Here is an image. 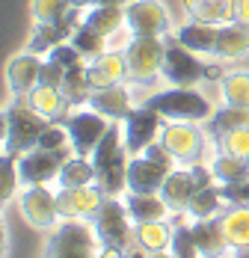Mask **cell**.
<instances>
[{
	"mask_svg": "<svg viewBox=\"0 0 249 258\" xmlns=\"http://www.w3.org/2000/svg\"><path fill=\"white\" fill-rule=\"evenodd\" d=\"M92 226L98 232L104 255H134V252L146 255L137 240V223L131 220L125 202H119L116 196H107L104 208L92 217Z\"/></svg>",
	"mask_w": 249,
	"mask_h": 258,
	"instance_id": "6da1fadb",
	"label": "cell"
},
{
	"mask_svg": "<svg viewBox=\"0 0 249 258\" xmlns=\"http://www.w3.org/2000/svg\"><path fill=\"white\" fill-rule=\"evenodd\" d=\"M92 163H95V172H98V184L107 196H122L128 190V163L131 155L125 149V134L122 125L113 122L110 131L101 137V143L92 152Z\"/></svg>",
	"mask_w": 249,
	"mask_h": 258,
	"instance_id": "7a4b0ae2",
	"label": "cell"
},
{
	"mask_svg": "<svg viewBox=\"0 0 249 258\" xmlns=\"http://www.w3.org/2000/svg\"><path fill=\"white\" fill-rule=\"evenodd\" d=\"M50 125L48 116H42L39 110H33L30 104L21 101L9 104L3 110V152L6 155H24L30 149L39 146L42 131Z\"/></svg>",
	"mask_w": 249,
	"mask_h": 258,
	"instance_id": "3957f363",
	"label": "cell"
},
{
	"mask_svg": "<svg viewBox=\"0 0 249 258\" xmlns=\"http://www.w3.org/2000/svg\"><path fill=\"white\" fill-rule=\"evenodd\" d=\"M175 160L163 143H151L143 155H134L128 163V190L134 193H160L166 175L175 169Z\"/></svg>",
	"mask_w": 249,
	"mask_h": 258,
	"instance_id": "277c9868",
	"label": "cell"
},
{
	"mask_svg": "<svg viewBox=\"0 0 249 258\" xmlns=\"http://www.w3.org/2000/svg\"><path fill=\"white\" fill-rule=\"evenodd\" d=\"M149 107H154L163 119H172V122H205L211 119V101L196 92L193 86H169L163 92H154L149 95Z\"/></svg>",
	"mask_w": 249,
	"mask_h": 258,
	"instance_id": "5b68a950",
	"label": "cell"
},
{
	"mask_svg": "<svg viewBox=\"0 0 249 258\" xmlns=\"http://www.w3.org/2000/svg\"><path fill=\"white\" fill-rule=\"evenodd\" d=\"M98 232L95 226L83 223V217L75 220H63V226H53L48 237V246H45V255L53 258H86L101 252L98 249Z\"/></svg>",
	"mask_w": 249,
	"mask_h": 258,
	"instance_id": "8992f818",
	"label": "cell"
},
{
	"mask_svg": "<svg viewBox=\"0 0 249 258\" xmlns=\"http://www.w3.org/2000/svg\"><path fill=\"white\" fill-rule=\"evenodd\" d=\"M125 59H128V78L134 83H151L157 75H163L166 62L163 36H131L125 45Z\"/></svg>",
	"mask_w": 249,
	"mask_h": 258,
	"instance_id": "52a82bcc",
	"label": "cell"
},
{
	"mask_svg": "<svg viewBox=\"0 0 249 258\" xmlns=\"http://www.w3.org/2000/svg\"><path fill=\"white\" fill-rule=\"evenodd\" d=\"M63 125H66V131H69V140H72L75 155L89 157L92 152H95V146L101 143V137L110 131L113 119L101 116L98 110H92V107L86 104V107H77Z\"/></svg>",
	"mask_w": 249,
	"mask_h": 258,
	"instance_id": "ba28073f",
	"label": "cell"
},
{
	"mask_svg": "<svg viewBox=\"0 0 249 258\" xmlns=\"http://www.w3.org/2000/svg\"><path fill=\"white\" fill-rule=\"evenodd\" d=\"M122 134H125V149H128V155H143L146 149H149L151 143L157 140V134L163 128V116L149 107V104H143V107H134L128 116L122 119Z\"/></svg>",
	"mask_w": 249,
	"mask_h": 258,
	"instance_id": "9c48e42d",
	"label": "cell"
},
{
	"mask_svg": "<svg viewBox=\"0 0 249 258\" xmlns=\"http://www.w3.org/2000/svg\"><path fill=\"white\" fill-rule=\"evenodd\" d=\"M160 143L169 149V155L181 163V166H193L202 157L205 149V134L196 128V122H163L160 128Z\"/></svg>",
	"mask_w": 249,
	"mask_h": 258,
	"instance_id": "30bf717a",
	"label": "cell"
},
{
	"mask_svg": "<svg viewBox=\"0 0 249 258\" xmlns=\"http://www.w3.org/2000/svg\"><path fill=\"white\" fill-rule=\"evenodd\" d=\"M125 27L131 36H166L172 18L160 0H131L125 6Z\"/></svg>",
	"mask_w": 249,
	"mask_h": 258,
	"instance_id": "8fae6325",
	"label": "cell"
},
{
	"mask_svg": "<svg viewBox=\"0 0 249 258\" xmlns=\"http://www.w3.org/2000/svg\"><path fill=\"white\" fill-rule=\"evenodd\" d=\"M18 208H21V217L36 232H50L59 223L56 193H50L45 184H27V190L18 196Z\"/></svg>",
	"mask_w": 249,
	"mask_h": 258,
	"instance_id": "7c38bea8",
	"label": "cell"
},
{
	"mask_svg": "<svg viewBox=\"0 0 249 258\" xmlns=\"http://www.w3.org/2000/svg\"><path fill=\"white\" fill-rule=\"evenodd\" d=\"M75 152H48V149H30L24 155H18V172L21 184H48L59 175L63 163Z\"/></svg>",
	"mask_w": 249,
	"mask_h": 258,
	"instance_id": "4fadbf2b",
	"label": "cell"
},
{
	"mask_svg": "<svg viewBox=\"0 0 249 258\" xmlns=\"http://www.w3.org/2000/svg\"><path fill=\"white\" fill-rule=\"evenodd\" d=\"M163 78H166L169 86H196V83L205 80V62L175 39V45H166Z\"/></svg>",
	"mask_w": 249,
	"mask_h": 258,
	"instance_id": "5bb4252c",
	"label": "cell"
},
{
	"mask_svg": "<svg viewBox=\"0 0 249 258\" xmlns=\"http://www.w3.org/2000/svg\"><path fill=\"white\" fill-rule=\"evenodd\" d=\"M86 72H89V83L92 89H104V86H116L128 80V59L125 51H104L92 59H86Z\"/></svg>",
	"mask_w": 249,
	"mask_h": 258,
	"instance_id": "9a60e30c",
	"label": "cell"
},
{
	"mask_svg": "<svg viewBox=\"0 0 249 258\" xmlns=\"http://www.w3.org/2000/svg\"><path fill=\"white\" fill-rule=\"evenodd\" d=\"M42 66H45V59H39V53H18V56H12L9 59V66H6V80H9V89L21 98L27 95L30 89H36L39 83H42Z\"/></svg>",
	"mask_w": 249,
	"mask_h": 258,
	"instance_id": "2e32d148",
	"label": "cell"
},
{
	"mask_svg": "<svg viewBox=\"0 0 249 258\" xmlns=\"http://www.w3.org/2000/svg\"><path fill=\"white\" fill-rule=\"evenodd\" d=\"M196 187H202V184L196 178V172H193V166H184V169H172L166 175L163 187H160V196L166 199V205L172 211H187L190 196L196 193Z\"/></svg>",
	"mask_w": 249,
	"mask_h": 258,
	"instance_id": "e0dca14e",
	"label": "cell"
},
{
	"mask_svg": "<svg viewBox=\"0 0 249 258\" xmlns=\"http://www.w3.org/2000/svg\"><path fill=\"white\" fill-rule=\"evenodd\" d=\"M33 110H39L42 116H48L50 122L53 119H59V122H66L72 113V104L66 101V95H63V89L59 86H50V83H39L36 89H30L27 95H21Z\"/></svg>",
	"mask_w": 249,
	"mask_h": 258,
	"instance_id": "ac0fdd59",
	"label": "cell"
},
{
	"mask_svg": "<svg viewBox=\"0 0 249 258\" xmlns=\"http://www.w3.org/2000/svg\"><path fill=\"white\" fill-rule=\"evenodd\" d=\"M125 208L131 214L134 223H151V220H169L172 208L166 205V199L160 193H134L125 190Z\"/></svg>",
	"mask_w": 249,
	"mask_h": 258,
	"instance_id": "d6986e66",
	"label": "cell"
},
{
	"mask_svg": "<svg viewBox=\"0 0 249 258\" xmlns=\"http://www.w3.org/2000/svg\"><path fill=\"white\" fill-rule=\"evenodd\" d=\"M217 36H220V24H211L202 18H193V21H187L175 30V39L193 53H214Z\"/></svg>",
	"mask_w": 249,
	"mask_h": 258,
	"instance_id": "ffe728a7",
	"label": "cell"
},
{
	"mask_svg": "<svg viewBox=\"0 0 249 258\" xmlns=\"http://www.w3.org/2000/svg\"><path fill=\"white\" fill-rule=\"evenodd\" d=\"M220 226L228 249H234L237 255L249 249V205H228L220 214Z\"/></svg>",
	"mask_w": 249,
	"mask_h": 258,
	"instance_id": "44dd1931",
	"label": "cell"
},
{
	"mask_svg": "<svg viewBox=\"0 0 249 258\" xmlns=\"http://www.w3.org/2000/svg\"><path fill=\"white\" fill-rule=\"evenodd\" d=\"M89 107L98 110L101 116L113 119V122L125 119V116L134 110V107H131V92L125 89L122 83H116V86H104V89H92V95H89Z\"/></svg>",
	"mask_w": 249,
	"mask_h": 258,
	"instance_id": "7402d4cb",
	"label": "cell"
},
{
	"mask_svg": "<svg viewBox=\"0 0 249 258\" xmlns=\"http://www.w3.org/2000/svg\"><path fill=\"white\" fill-rule=\"evenodd\" d=\"M246 53H249V24H240V21H225V24H220L214 56L217 59H240Z\"/></svg>",
	"mask_w": 249,
	"mask_h": 258,
	"instance_id": "603a6c76",
	"label": "cell"
},
{
	"mask_svg": "<svg viewBox=\"0 0 249 258\" xmlns=\"http://www.w3.org/2000/svg\"><path fill=\"white\" fill-rule=\"evenodd\" d=\"M137 240L146 255H163L172 246V226L166 220H151V223H137Z\"/></svg>",
	"mask_w": 249,
	"mask_h": 258,
	"instance_id": "cb8c5ba5",
	"label": "cell"
},
{
	"mask_svg": "<svg viewBox=\"0 0 249 258\" xmlns=\"http://www.w3.org/2000/svg\"><path fill=\"white\" fill-rule=\"evenodd\" d=\"M83 24H89L92 30L104 33L107 39H113L125 27V6H113V3H95L92 9L83 12Z\"/></svg>",
	"mask_w": 249,
	"mask_h": 258,
	"instance_id": "d4e9b609",
	"label": "cell"
},
{
	"mask_svg": "<svg viewBox=\"0 0 249 258\" xmlns=\"http://www.w3.org/2000/svg\"><path fill=\"white\" fill-rule=\"evenodd\" d=\"M193 234H196V243H199L202 255H223L225 249H228L223 226H220V214H217V217L196 220V223H193Z\"/></svg>",
	"mask_w": 249,
	"mask_h": 258,
	"instance_id": "484cf974",
	"label": "cell"
},
{
	"mask_svg": "<svg viewBox=\"0 0 249 258\" xmlns=\"http://www.w3.org/2000/svg\"><path fill=\"white\" fill-rule=\"evenodd\" d=\"M56 181H59V187H66V190H75V187H83V184L98 181V172H95L92 157L72 155L66 163H63V169H59Z\"/></svg>",
	"mask_w": 249,
	"mask_h": 258,
	"instance_id": "4316f807",
	"label": "cell"
},
{
	"mask_svg": "<svg viewBox=\"0 0 249 258\" xmlns=\"http://www.w3.org/2000/svg\"><path fill=\"white\" fill-rule=\"evenodd\" d=\"M63 95L72 107H86L89 104V95H92V83H89V72H86V59L72 66L63 78Z\"/></svg>",
	"mask_w": 249,
	"mask_h": 258,
	"instance_id": "83f0119b",
	"label": "cell"
},
{
	"mask_svg": "<svg viewBox=\"0 0 249 258\" xmlns=\"http://www.w3.org/2000/svg\"><path fill=\"white\" fill-rule=\"evenodd\" d=\"M223 205H225L223 190H220L217 184H202V187H196V193L190 196L187 214H190L193 220H205V217H217Z\"/></svg>",
	"mask_w": 249,
	"mask_h": 258,
	"instance_id": "f1b7e54d",
	"label": "cell"
},
{
	"mask_svg": "<svg viewBox=\"0 0 249 258\" xmlns=\"http://www.w3.org/2000/svg\"><path fill=\"white\" fill-rule=\"evenodd\" d=\"M249 125V107H237V104H223L217 113H211V119H208V134L217 140V137H223L225 131H234V128H243Z\"/></svg>",
	"mask_w": 249,
	"mask_h": 258,
	"instance_id": "f546056e",
	"label": "cell"
},
{
	"mask_svg": "<svg viewBox=\"0 0 249 258\" xmlns=\"http://www.w3.org/2000/svg\"><path fill=\"white\" fill-rule=\"evenodd\" d=\"M181 3L193 18H202V21H211V24L234 21V6L228 0H181Z\"/></svg>",
	"mask_w": 249,
	"mask_h": 258,
	"instance_id": "4dcf8cb0",
	"label": "cell"
},
{
	"mask_svg": "<svg viewBox=\"0 0 249 258\" xmlns=\"http://www.w3.org/2000/svg\"><path fill=\"white\" fill-rule=\"evenodd\" d=\"M69 193H72L75 214H77V217H83V220H92L101 208H104V202H107V193L101 190L98 181L83 184V187H75V190H69Z\"/></svg>",
	"mask_w": 249,
	"mask_h": 258,
	"instance_id": "1f68e13d",
	"label": "cell"
},
{
	"mask_svg": "<svg viewBox=\"0 0 249 258\" xmlns=\"http://www.w3.org/2000/svg\"><path fill=\"white\" fill-rule=\"evenodd\" d=\"M211 169H214L217 184H237V181L249 178V160L246 157H234V155H225V152H220V155L214 157Z\"/></svg>",
	"mask_w": 249,
	"mask_h": 258,
	"instance_id": "d6a6232c",
	"label": "cell"
},
{
	"mask_svg": "<svg viewBox=\"0 0 249 258\" xmlns=\"http://www.w3.org/2000/svg\"><path fill=\"white\" fill-rule=\"evenodd\" d=\"M220 92H223V101L225 104L249 107V72H246V69L228 72V75L220 80Z\"/></svg>",
	"mask_w": 249,
	"mask_h": 258,
	"instance_id": "836d02e7",
	"label": "cell"
},
{
	"mask_svg": "<svg viewBox=\"0 0 249 258\" xmlns=\"http://www.w3.org/2000/svg\"><path fill=\"white\" fill-rule=\"evenodd\" d=\"M72 45H75L86 59H92V56H98V53L110 51V48H107V36L98 33V30H92L89 24H80L75 33H72Z\"/></svg>",
	"mask_w": 249,
	"mask_h": 258,
	"instance_id": "e575fe53",
	"label": "cell"
},
{
	"mask_svg": "<svg viewBox=\"0 0 249 258\" xmlns=\"http://www.w3.org/2000/svg\"><path fill=\"white\" fill-rule=\"evenodd\" d=\"M72 0H30L33 21H63L72 12Z\"/></svg>",
	"mask_w": 249,
	"mask_h": 258,
	"instance_id": "d590c367",
	"label": "cell"
},
{
	"mask_svg": "<svg viewBox=\"0 0 249 258\" xmlns=\"http://www.w3.org/2000/svg\"><path fill=\"white\" fill-rule=\"evenodd\" d=\"M169 255L175 258H193L202 255L199 243H196V234H193V226H175L172 229V246H169Z\"/></svg>",
	"mask_w": 249,
	"mask_h": 258,
	"instance_id": "8d00e7d4",
	"label": "cell"
},
{
	"mask_svg": "<svg viewBox=\"0 0 249 258\" xmlns=\"http://www.w3.org/2000/svg\"><path fill=\"white\" fill-rule=\"evenodd\" d=\"M217 146H220V152H225V155L246 157L249 160V125L234 128V131H225L223 137H217Z\"/></svg>",
	"mask_w": 249,
	"mask_h": 258,
	"instance_id": "74e56055",
	"label": "cell"
},
{
	"mask_svg": "<svg viewBox=\"0 0 249 258\" xmlns=\"http://www.w3.org/2000/svg\"><path fill=\"white\" fill-rule=\"evenodd\" d=\"M18 181H21V172H18V157L3 152V160H0V196H3V202H9V199L15 196Z\"/></svg>",
	"mask_w": 249,
	"mask_h": 258,
	"instance_id": "f35d334b",
	"label": "cell"
},
{
	"mask_svg": "<svg viewBox=\"0 0 249 258\" xmlns=\"http://www.w3.org/2000/svg\"><path fill=\"white\" fill-rule=\"evenodd\" d=\"M39 149H48V152H75V149H72V140H69V131H66L63 122H59V125L50 122L48 128L42 131Z\"/></svg>",
	"mask_w": 249,
	"mask_h": 258,
	"instance_id": "ab89813d",
	"label": "cell"
},
{
	"mask_svg": "<svg viewBox=\"0 0 249 258\" xmlns=\"http://www.w3.org/2000/svg\"><path fill=\"white\" fill-rule=\"evenodd\" d=\"M220 190L228 205H249V178L237 184H220Z\"/></svg>",
	"mask_w": 249,
	"mask_h": 258,
	"instance_id": "60d3db41",
	"label": "cell"
},
{
	"mask_svg": "<svg viewBox=\"0 0 249 258\" xmlns=\"http://www.w3.org/2000/svg\"><path fill=\"white\" fill-rule=\"evenodd\" d=\"M66 72H69V69H63L59 62H50V59H45V66H42V83H50V86H63V78H66Z\"/></svg>",
	"mask_w": 249,
	"mask_h": 258,
	"instance_id": "b9f144b4",
	"label": "cell"
},
{
	"mask_svg": "<svg viewBox=\"0 0 249 258\" xmlns=\"http://www.w3.org/2000/svg\"><path fill=\"white\" fill-rule=\"evenodd\" d=\"M228 72H223V66L220 62H205V80H214V83H220Z\"/></svg>",
	"mask_w": 249,
	"mask_h": 258,
	"instance_id": "7bdbcfd3",
	"label": "cell"
},
{
	"mask_svg": "<svg viewBox=\"0 0 249 258\" xmlns=\"http://www.w3.org/2000/svg\"><path fill=\"white\" fill-rule=\"evenodd\" d=\"M234 21L249 24V0H234Z\"/></svg>",
	"mask_w": 249,
	"mask_h": 258,
	"instance_id": "ee69618b",
	"label": "cell"
},
{
	"mask_svg": "<svg viewBox=\"0 0 249 258\" xmlns=\"http://www.w3.org/2000/svg\"><path fill=\"white\" fill-rule=\"evenodd\" d=\"M95 3H98V0H72V6H75V9H83V12H86V9H92Z\"/></svg>",
	"mask_w": 249,
	"mask_h": 258,
	"instance_id": "f6af8a7d",
	"label": "cell"
},
{
	"mask_svg": "<svg viewBox=\"0 0 249 258\" xmlns=\"http://www.w3.org/2000/svg\"><path fill=\"white\" fill-rule=\"evenodd\" d=\"M98 3H113V6H128L131 0H98Z\"/></svg>",
	"mask_w": 249,
	"mask_h": 258,
	"instance_id": "bcb514c9",
	"label": "cell"
}]
</instances>
